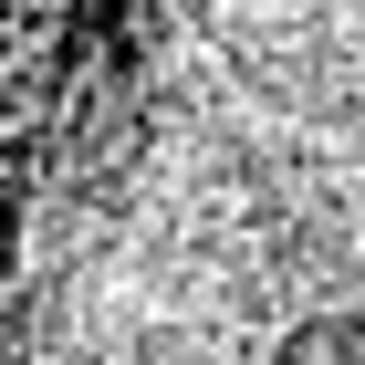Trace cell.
<instances>
[{
  "mask_svg": "<svg viewBox=\"0 0 365 365\" xmlns=\"http://www.w3.org/2000/svg\"><path fill=\"white\" fill-rule=\"evenodd\" d=\"M261 365H365V303H344V313H313V324H292V334H282Z\"/></svg>",
  "mask_w": 365,
  "mask_h": 365,
  "instance_id": "6da1fadb",
  "label": "cell"
}]
</instances>
